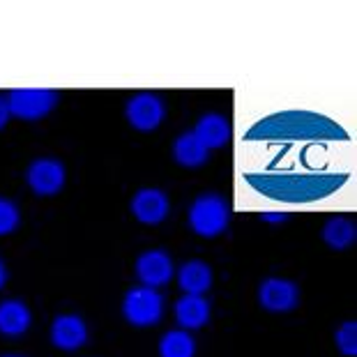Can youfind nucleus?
I'll list each match as a JSON object with an SVG mask.
<instances>
[{
	"label": "nucleus",
	"mask_w": 357,
	"mask_h": 357,
	"mask_svg": "<svg viewBox=\"0 0 357 357\" xmlns=\"http://www.w3.org/2000/svg\"><path fill=\"white\" fill-rule=\"evenodd\" d=\"M231 219L229 201L219 194H203L189 208V226L201 238H217L226 231Z\"/></svg>",
	"instance_id": "1"
},
{
	"label": "nucleus",
	"mask_w": 357,
	"mask_h": 357,
	"mask_svg": "<svg viewBox=\"0 0 357 357\" xmlns=\"http://www.w3.org/2000/svg\"><path fill=\"white\" fill-rule=\"evenodd\" d=\"M123 314L136 328H150L157 325L164 314V300L157 293V288L136 286L132 288L123 300Z\"/></svg>",
	"instance_id": "2"
},
{
	"label": "nucleus",
	"mask_w": 357,
	"mask_h": 357,
	"mask_svg": "<svg viewBox=\"0 0 357 357\" xmlns=\"http://www.w3.org/2000/svg\"><path fill=\"white\" fill-rule=\"evenodd\" d=\"M12 116L21 120H40L56 109L58 93L49 88H17L7 95Z\"/></svg>",
	"instance_id": "3"
},
{
	"label": "nucleus",
	"mask_w": 357,
	"mask_h": 357,
	"mask_svg": "<svg viewBox=\"0 0 357 357\" xmlns=\"http://www.w3.org/2000/svg\"><path fill=\"white\" fill-rule=\"evenodd\" d=\"M65 178H67V173H65L63 162H58V159H53V157L35 159L26 171L28 187L40 196L58 194L65 185Z\"/></svg>",
	"instance_id": "4"
},
{
	"label": "nucleus",
	"mask_w": 357,
	"mask_h": 357,
	"mask_svg": "<svg viewBox=\"0 0 357 357\" xmlns=\"http://www.w3.org/2000/svg\"><path fill=\"white\" fill-rule=\"evenodd\" d=\"M127 120L129 125L139 132H153L166 116V106L155 93H136L132 100L127 102Z\"/></svg>",
	"instance_id": "5"
},
{
	"label": "nucleus",
	"mask_w": 357,
	"mask_h": 357,
	"mask_svg": "<svg viewBox=\"0 0 357 357\" xmlns=\"http://www.w3.org/2000/svg\"><path fill=\"white\" fill-rule=\"evenodd\" d=\"M298 300H300V291L291 279L270 277L258 288V302L263 305V309L272 311V314L293 311L298 307Z\"/></svg>",
	"instance_id": "6"
},
{
	"label": "nucleus",
	"mask_w": 357,
	"mask_h": 357,
	"mask_svg": "<svg viewBox=\"0 0 357 357\" xmlns=\"http://www.w3.org/2000/svg\"><path fill=\"white\" fill-rule=\"evenodd\" d=\"M136 277L143 286L159 288L173 277V261L162 249H150L136 258Z\"/></svg>",
	"instance_id": "7"
},
{
	"label": "nucleus",
	"mask_w": 357,
	"mask_h": 357,
	"mask_svg": "<svg viewBox=\"0 0 357 357\" xmlns=\"http://www.w3.org/2000/svg\"><path fill=\"white\" fill-rule=\"evenodd\" d=\"M132 215L139 219L141 224H162L166 217H169V196H166L162 189H155V187H146V189H139L134 194L132 203Z\"/></svg>",
	"instance_id": "8"
},
{
	"label": "nucleus",
	"mask_w": 357,
	"mask_h": 357,
	"mask_svg": "<svg viewBox=\"0 0 357 357\" xmlns=\"http://www.w3.org/2000/svg\"><path fill=\"white\" fill-rule=\"evenodd\" d=\"M51 341L60 351H79L88 341V325L77 314H60L51 325Z\"/></svg>",
	"instance_id": "9"
},
{
	"label": "nucleus",
	"mask_w": 357,
	"mask_h": 357,
	"mask_svg": "<svg viewBox=\"0 0 357 357\" xmlns=\"http://www.w3.org/2000/svg\"><path fill=\"white\" fill-rule=\"evenodd\" d=\"M194 134L210 153V150L224 148L231 141V123L224 116H219V113H208V116H203L196 123Z\"/></svg>",
	"instance_id": "10"
},
{
	"label": "nucleus",
	"mask_w": 357,
	"mask_h": 357,
	"mask_svg": "<svg viewBox=\"0 0 357 357\" xmlns=\"http://www.w3.org/2000/svg\"><path fill=\"white\" fill-rule=\"evenodd\" d=\"M30 323H33V314L26 302L21 300H5L0 302V334L5 337H19L24 334Z\"/></svg>",
	"instance_id": "11"
},
{
	"label": "nucleus",
	"mask_w": 357,
	"mask_h": 357,
	"mask_svg": "<svg viewBox=\"0 0 357 357\" xmlns=\"http://www.w3.org/2000/svg\"><path fill=\"white\" fill-rule=\"evenodd\" d=\"M176 321L182 330H199L210 321V305L203 295H185L176 302Z\"/></svg>",
	"instance_id": "12"
},
{
	"label": "nucleus",
	"mask_w": 357,
	"mask_h": 357,
	"mask_svg": "<svg viewBox=\"0 0 357 357\" xmlns=\"http://www.w3.org/2000/svg\"><path fill=\"white\" fill-rule=\"evenodd\" d=\"M178 284L187 295H203L212 286V270L205 261H187L178 272Z\"/></svg>",
	"instance_id": "13"
},
{
	"label": "nucleus",
	"mask_w": 357,
	"mask_h": 357,
	"mask_svg": "<svg viewBox=\"0 0 357 357\" xmlns=\"http://www.w3.org/2000/svg\"><path fill=\"white\" fill-rule=\"evenodd\" d=\"M173 157L180 166L196 169V166H203L208 162V148L196 139L194 132H185L173 141Z\"/></svg>",
	"instance_id": "14"
},
{
	"label": "nucleus",
	"mask_w": 357,
	"mask_h": 357,
	"mask_svg": "<svg viewBox=\"0 0 357 357\" xmlns=\"http://www.w3.org/2000/svg\"><path fill=\"white\" fill-rule=\"evenodd\" d=\"M323 240L330 249L344 252V249L353 247L357 240V226L355 222L346 217H332L323 226Z\"/></svg>",
	"instance_id": "15"
},
{
	"label": "nucleus",
	"mask_w": 357,
	"mask_h": 357,
	"mask_svg": "<svg viewBox=\"0 0 357 357\" xmlns=\"http://www.w3.org/2000/svg\"><path fill=\"white\" fill-rule=\"evenodd\" d=\"M196 341L187 330H171L159 341V355L162 357H194Z\"/></svg>",
	"instance_id": "16"
},
{
	"label": "nucleus",
	"mask_w": 357,
	"mask_h": 357,
	"mask_svg": "<svg viewBox=\"0 0 357 357\" xmlns=\"http://www.w3.org/2000/svg\"><path fill=\"white\" fill-rule=\"evenodd\" d=\"M337 339V348L341 351V355L346 357H355L357 355V323L355 321H346L341 328L334 334Z\"/></svg>",
	"instance_id": "17"
},
{
	"label": "nucleus",
	"mask_w": 357,
	"mask_h": 357,
	"mask_svg": "<svg viewBox=\"0 0 357 357\" xmlns=\"http://www.w3.org/2000/svg\"><path fill=\"white\" fill-rule=\"evenodd\" d=\"M19 222H21V215H19L17 203L0 196V235H10L19 226Z\"/></svg>",
	"instance_id": "18"
},
{
	"label": "nucleus",
	"mask_w": 357,
	"mask_h": 357,
	"mask_svg": "<svg viewBox=\"0 0 357 357\" xmlns=\"http://www.w3.org/2000/svg\"><path fill=\"white\" fill-rule=\"evenodd\" d=\"M12 118V111H10V104H7V97H0V129H3Z\"/></svg>",
	"instance_id": "19"
},
{
	"label": "nucleus",
	"mask_w": 357,
	"mask_h": 357,
	"mask_svg": "<svg viewBox=\"0 0 357 357\" xmlns=\"http://www.w3.org/2000/svg\"><path fill=\"white\" fill-rule=\"evenodd\" d=\"M265 222H286V215H263Z\"/></svg>",
	"instance_id": "20"
},
{
	"label": "nucleus",
	"mask_w": 357,
	"mask_h": 357,
	"mask_svg": "<svg viewBox=\"0 0 357 357\" xmlns=\"http://www.w3.org/2000/svg\"><path fill=\"white\" fill-rule=\"evenodd\" d=\"M5 281H7V268H5V263L0 261V288L5 286Z\"/></svg>",
	"instance_id": "21"
},
{
	"label": "nucleus",
	"mask_w": 357,
	"mask_h": 357,
	"mask_svg": "<svg viewBox=\"0 0 357 357\" xmlns=\"http://www.w3.org/2000/svg\"><path fill=\"white\" fill-rule=\"evenodd\" d=\"M5 357H21V355H5Z\"/></svg>",
	"instance_id": "22"
}]
</instances>
